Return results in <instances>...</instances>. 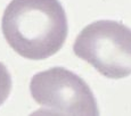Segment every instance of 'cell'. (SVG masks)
<instances>
[{
	"label": "cell",
	"instance_id": "obj_1",
	"mask_svg": "<svg viewBox=\"0 0 131 116\" xmlns=\"http://www.w3.org/2000/svg\"><path fill=\"white\" fill-rule=\"evenodd\" d=\"M1 29L18 55L41 60L60 50L69 24L58 0H12L5 9Z\"/></svg>",
	"mask_w": 131,
	"mask_h": 116
},
{
	"label": "cell",
	"instance_id": "obj_2",
	"mask_svg": "<svg viewBox=\"0 0 131 116\" xmlns=\"http://www.w3.org/2000/svg\"><path fill=\"white\" fill-rule=\"evenodd\" d=\"M74 54L108 79L131 75V30L116 21L102 19L77 37Z\"/></svg>",
	"mask_w": 131,
	"mask_h": 116
},
{
	"label": "cell",
	"instance_id": "obj_3",
	"mask_svg": "<svg viewBox=\"0 0 131 116\" xmlns=\"http://www.w3.org/2000/svg\"><path fill=\"white\" fill-rule=\"evenodd\" d=\"M32 98L42 113L60 115H98L94 93L79 75L64 67L36 74L30 83Z\"/></svg>",
	"mask_w": 131,
	"mask_h": 116
},
{
	"label": "cell",
	"instance_id": "obj_4",
	"mask_svg": "<svg viewBox=\"0 0 131 116\" xmlns=\"http://www.w3.org/2000/svg\"><path fill=\"white\" fill-rule=\"evenodd\" d=\"M12 91V76L7 67L0 63V106L6 101Z\"/></svg>",
	"mask_w": 131,
	"mask_h": 116
}]
</instances>
